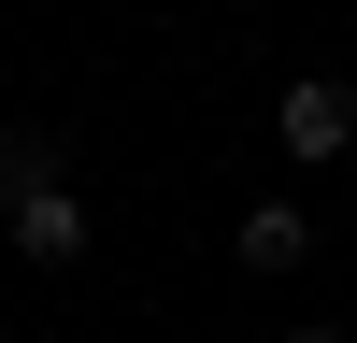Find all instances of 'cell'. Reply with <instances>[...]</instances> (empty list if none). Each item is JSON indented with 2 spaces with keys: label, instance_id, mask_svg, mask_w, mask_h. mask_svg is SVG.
Wrapping results in <instances>:
<instances>
[{
  "label": "cell",
  "instance_id": "cell-1",
  "mask_svg": "<svg viewBox=\"0 0 357 343\" xmlns=\"http://www.w3.org/2000/svg\"><path fill=\"white\" fill-rule=\"evenodd\" d=\"M286 158H301V172L357 158V86L343 72H301V86H286Z\"/></svg>",
  "mask_w": 357,
  "mask_h": 343
},
{
  "label": "cell",
  "instance_id": "cell-2",
  "mask_svg": "<svg viewBox=\"0 0 357 343\" xmlns=\"http://www.w3.org/2000/svg\"><path fill=\"white\" fill-rule=\"evenodd\" d=\"M15 257H86V200L57 186V172H43V186H15Z\"/></svg>",
  "mask_w": 357,
  "mask_h": 343
},
{
  "label": "cell",
  "instance_id": "cell-3",
  "mask_svg": "<svg viewBox=\"0 0 357 343\" xmlns=\"http://www.w3.org/2000/svg\"><path fill=\"white\" fill-rule=\"evenodd\" d=\"M229 257H243V272H301V257H314V215H301V200H257V215L229 229Z\"/></svg>",
  "mask_w": 357,
  "mask_h": 343
},
{
  "label": "cell",
  "instance_id": "cell-4",
  "mask_svg": "<svg viewBox=\"0 0 357 343\" xmlns=\"http://www.w3.org/2000/svg\"><path fill=\"white\" fill-rule=\"evenodd\" d=\"M272 343H343V329H272Z\"/></svg>",
  "mask_w": 357,
  "mask_h": 343
}]
</instances>
